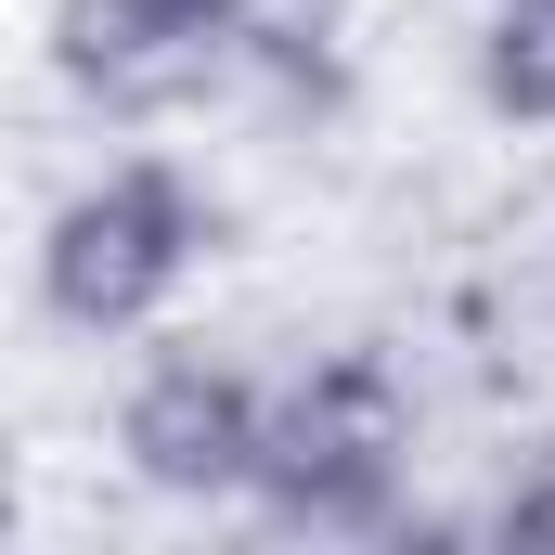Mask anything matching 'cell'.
<instances>
[{
    "label": "cell",
    "instance_id": "1",
    "mask_svg": "<svg viewBox=\"0 0 555 555\" xmlns=\"http://www.w3.org/2000/svg\"><path fill=\"white\" fill-rule=\"evenodd\" d=\"M220 259V207L181 155H117L39 220V310L65 336H142Z\"/></svg>",
    "mask_w": 555,
    "mask_h": 555
},
{
    "label": "cell",
    "instance_id": "2",
    "mask_svg": "<svg viewBox=\"0 0 555 555\" xmlns=\"http://www.w3.org/2000/svg\"><path fill=\"white\" fill-rule=\"evenodd\" d=\"M414 478V388L375 349H336L272 388V452H259V517L284 530H388Z\"/></svg>",
    "mask_w": 555,
    "mask_h": 555
},
{
    "label": "cell",
    "instance_id": "3",
    "mask_svg": "<svg viewBox=\"0 0 555 555\" xmlns=\"http://www.w3.org/2000/svg\"><path fill=\"white\" fill-rule=\"evenodd\" d=\"M259 452H272V388L220 349H155L117 388V465L155 504H259Z\"/></svg>",
    "mask_w": 555,
    "mask_h": 555
},
{
    "label": "cell",
    "instance_id": "4",
    "mask_svg": "<svg viewBox=\"0 0 555 555\" xmlns=\"http://www.w3.org/2000/svg\"><path fill=\"white\" fill-rule=\"evenodd\" d=\"M220 52H246V39L207 26L194 0H52V78L78 104H117V117H155V104L207 91Z\"/></svg>",
    "mask_w": 555,
    "mask_h": 555
},
{
    "label": "cell",
    "instance_id": "5",
    "mask_svg": "<svg viewBox=\"0 0 555 555\" xmlns=\"http://www.w3.org/2000/svg\"><path fill=\"white\" fill-rule=\"evenodd\" d=\"M465 78H478V104L504 130H555V0H491Z\"/></svg>",
    "mask_w": 555,
    "mask_h": 555
},
{
    "label": "cell",
    "instance_id": "6",
    "mask_svg": "<svg viewBox=\"0 0 555 555\" xmlns=\"http://www.w3.org/2000/svg\"><path fill=\"white\" fill-rule=\"evenodd\" d=\"M194 13H207V26H233V39H259V26H272V0H194Z\"/></svg>",
    "mask_w": 555,
    "mask_h": 555
},
{
    "label": "cell",
    "instance_id": "7",
    "mask_svg": "<svg viewBox=\"0 0 555 555\" xmlns=\"http://www.w3.org/2000/svg\"><path fill=\"white\" fill-rule=\"evenodd\" d=\"M517 530H555V465L530 478V491H517Z\"/></svg>",
    "mask_w": 555,
    "mask_h": 555
}]
</instances>
